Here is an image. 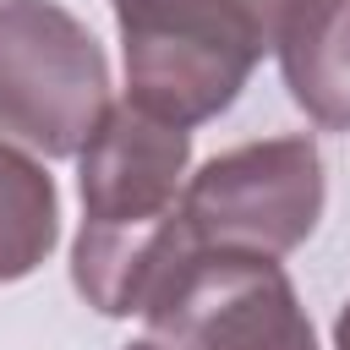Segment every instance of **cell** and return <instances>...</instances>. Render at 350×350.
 <instances>
[{"label": "cell", "instance_id": "1", "mask_svg": "<svg viewBox=\"0 0 350 350\" xmlns=\"http://www.w3.org/2000/svg\"><path fill=\"white\" fill-rule=\"evenodd\" d=\"M191 164V131L109 104L77 153L82 224L71 241V284L98 317H142L159 273L180 257L175 208Z\"/></svg>", "mask_w": 350, "mask_h": 350}, {"label": "cell", "instance_id": "2", "mask_svg": "<svg viewBox=\"0 0 350 350\" xmlns=\"http://www.w3.org/2000/svg\"><path fill=\"white\" fill-rule=\"evenodd\" d=\"M126 98L164 126L224 115L273 49L284 0H109Z\"/></svg>", "mask_w": 350, "mask_h": 350}, {"label": "cell", "instance_id": "3", "mask_svg": "<svg viewBox=\"0 0 350 350\" xmlns=\"http://www.w3.org/2000/svg\"><path fill=\"white\" fill-rule=\"evenodd\" d=\"M328 202L323 153L312 137H262L213 153L180 186V252H252L290 257L306 246Z\"/></svg>", "mask_w": 350, "mask_h": 350}, {"label": "cell", "instance_id": "4", "mask_svg": "<svg viewBox=\"0 0 350 350\" xmlns=\"http://www.w3.org/2000/svg\"><path fill=\"white\" fill-rule=\"evenodd\" d=\"M109 109V60L55 0H0V137L77 159Z\"/></svg>", "mask_w": 350, "mask_h": 350}, {"label": "cell", "instance_id": "5", "mask_svg": "<svg viewBox=\"0 0 350 350\" xmlns=\"http://www.w3.org/2000/svg\"><path fill=\"white\" fill-rule=\"evenodd\" d=\"M142 323L170 350H317L290 273L252 252H180L159 273Z\"/></svg>", "mask_w": 350, "mask_h": 350}, {"label": "cell", "instance_id": "6", "mask_svg": "<svg viewBox=\"0 0 350 350\" xmlns=\"http://www.w3.org/2000/svg\"><path fill=\"white\" fill-rule=\"evenodd\" d=\"M273 55L295 109L323 131H350V0H284Z\"/></svg>", "mask_w": 350, "mask_h": 350}, {"label": "cell", "instance_id": "7", "mask_svg": "<svg viewBox=\"0 0 350 350\" xmlns=\"http://www.w3.org/2000/svg\"><path fill=\"white\" fill-rule=\"evenodd\" d=\"M55 246H60L55 175L11 137H0V284L38 273Z\"/></svg>", "mask_w": 350, "mask_h": 350}, {"label": "cell", "instance_id": "8", "mask_svg": "<svg viewBox=\"0 0 350 350\" xmlns=\"http://www.w3.org/2000/svg\"><path fill=\"white\" fill-rule=\"evenodd\" d=\"M334 350H350V301H345L339 317H334Z\"/></svg>", "mask_w": 350, "mask_h": 350}, {"label": "cell", "instance_id": "9", "mask_svg": "<svg viewBox=\"0 0 350 350\" xmlns=\"http://www.w3.org/2000/svg\"><path fill=\"white\" fill-rule=\"evenodd\" d=\"M126 350H170V345H164V339H153V334H142V339H131Z\"/></svg>", "mask_w": 350, "mask_h": 350}]
</instances>
